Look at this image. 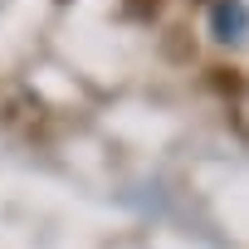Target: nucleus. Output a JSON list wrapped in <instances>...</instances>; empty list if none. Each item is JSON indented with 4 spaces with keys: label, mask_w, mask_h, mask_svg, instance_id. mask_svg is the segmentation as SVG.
I'll list each match as a JSON object with an SVG mask.
<instances>
[{
    "label": "nucleus",
    "mask_w": 249,
    "mask_h": 249,
    "mask_svg": "<svg viewBox=\"0 0 249 249\" xmlns=\"http://www.w3.org/2000/svg\"><path fill=\"white\" fill-rule=\"evenodd\" d=\"M210 30H215L220 44H239V39L249 35V5H244V0H215Z\"/></svg>",
    "instance_id": "nucleus-1"
}]
</instances>
